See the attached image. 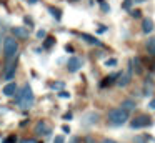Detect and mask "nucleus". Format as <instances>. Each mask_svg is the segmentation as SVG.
<instances>
[{
  "instance_id": "obj_1",
  "label": "nucleus",
  "mask_w": 155,
  "mask_h": 143,
  "mask_svg": "<svg viewBox=\"0 0 155 143\" xmlns=\"http://www.w3.org/2000/svg\"><path fill=\"white\" fill-rule=\"evenodd\" d=\"M15 102L20 108H32L35 103V96H34V92H32L30 85L25 83L20 90H17L15 93Z\"/></svg>"
},
{
  "instance_id": "obj_2",
  "label": "nucleus",
  "mask_w": 155,
  "mask_h": 143,
  "mask_svg": "<svg viewBox=\"0 0 155 143\" xmlns=\"http://www.w3.org/2000/svg\"><path fill=\"white\" fill-rule=\"evenodd\" d=\"M128 115H130V112L124 110L122 106L120 108H114L108 112V123L112 126H122L128 122Z\"/></svg>"
},
{
  "instance_id": "obj_3",
  "label": "nucleus",
  "mask_w": 155,
  "mask_h": 143,
  "mask_svg": "<svg viewBox=\"0 0 155 143\" xmlns=\"http://www.w3.org/2000/svg\"><path fill=\"white\" fill-rule=\"evenodd\" d=\"M18 52V43H17V38L14 37H7L4 38V57L7 60H12Z\"/></svg>"
},
{
  "instance_id": "obj_4",
  "label": "nucleus",
  "mask_w": 155,
  "mask_h": 143,
  "mask_svg": "<svg viewBox=\"0 0 155 143\" xmlns=\"http://www.w3.org/2000/svg\"><path fill=\"white\" fill-rule=\"evenodd\" d=\"M150 125H152V120H150V116H147V115H140V116H137V118H134L130 122L132 128H145V126H150Z\"/></svg>"
},
{
  "instance_id": "obj_5",
  "label": "nucleus",
  "mask_w": 155,
  "mask_h": 143,
  "mask_svg": "<svg viewBox=\"0 0 155 143\" xmlns=\"http://www.w3.org/2000/svg\"><path fill=\"white\" fill-rule=\"evenodd\" d=\"M98 118H100V115L95 113V112L85 113L84 118H82V125H84V126H92V125H95V123L98 122Z\"/></svg>"
},
{
  "instance_id": "obj_6",
  "label": "nucleus",
  "mask_w": 155,
  "mask_h": 143,
  "mask_svg": "<svg viewBox=\"0 0 155 143\" xmlns=\"http://www.w3.org/2000/svg\"><path fill=\"white\" fill-rule=\"evenodd\" d=\"M67 68H68V72H70V73L78 72V70L82 68V60L78 58V57H72V58H68V62H67Z\"/></svg>"
},
{
  "instance_id": "obj_7",
  "label": "nucleus",
  "mask_w": 155,
  "mask_h": 143,
  "mask_svg": "<svg viewBox=\"0 0 155 143\" xmlns=\"http://www.w3.org/2000/svg\"><path fill=\"white\" fill-rule=\"evenodd\" d=\"M35 133H37V135H42V136H47L52 133V128L44 122V120H40V122L35 125Z\"/></svg>"
},
{
  "instance_id": "obj_8",
  "label": "nucleus",
  "mask_w": 155,
  "mask_h": 143,
  "mask_svg": "<svg viewBox=\"0 0 155 143\" xmlns=\"http://www.w3.org/2000/svg\"><path fill=\"white\" fill-rule=\"evenodd\" d=\"M130 75H132V67L128 65V70L125 73H120L118 75V78H117V85L118 86H125V85H128V82H130Z\"/></svg>"
},
{
  "instance_id": "obj_9",
  "label": "nucleus",
  "mask_w": 155,
  "mask_h": 143,
  "mask_svg": "<svg viewBox=\"0 0 155 143\" xmlns=\"http://www.w3.org/2000/svg\"><path fill=\"white\" fill-rule=\"evenodd\" d=\"M12 33H14L15 38H20V40L28 37V30L25 27H12Z\"/></svg>"
},
{
  "instance_id": "obj_10",
  "label": "nucleus",
  "mask_w": 155,
  "mask_h": 143,
  "mask_svg": "<svg viewBox=\"0 0 155 143\" xmlns=\"http://www.w3.org/2000/svg\"><path fill=\"white\" fill-rule=\"evenodd\" d=\"M17 93V83L15 82H10L4 86V95L5 96H14Z\"/></svg>"
},
{
  "instance_id": "obj_11",
  "label": "nucleus",
  "mask_w": 155,
  "mask_h": 143,
  "mask_svg": "<svg viewBox=\"0 0 155 143\" xmlns=\"http://www.w3.org/2000/svg\"><path fill=\"white\" fill-rule=\"evenodd\" d=\"M153 30V20L152 18H143L142 20V32L143 33H150Z\"/></svg>"
},
{
  "instance_id": "obj_12",
  "label": "nucleus",
  "mask_w": 155,
  "mask_h": 143,
  "mask_svg": "<svg viewBox=\"0 0 155 143\" xmlns=\"http://www.w3.org/2000/svg\"><path fill=\"white\" fill-rule=\"evenodd\" d=\"M80 38H84L85 42H87V43H90V45H98V47L102 45V42H100V40H97L95 37L88 35V33H80Z\"/></svg>"
},
{
  "instance_id": "obj_13",
  "label": "nucleus",
  "mask_w": 155,
  "mask_h": 143,
  "mask_svg": "<svg viewBox=\"0 0 155 143\" xmlns=\"http://www.w3.org/2000/svg\"><path fill=\"white\" fill-rule=\"evenodd\" d=\"M15 68H17V65H15V63H10V65L7 67V70L4 72V78H5V80H12V78H14Z\"/></svg>"
},
{
  "instance_id": "obj_14",
  "label": "nucleus",
  "mask_w": 155,
  "mask_h": 143,
  "mask_svg": "<svg viewBox=\"0 0 155 143\" xmlns=\"http://www.w3.org/2000/svg\"><path fill=\"white\" fill-rule=\"evenodd\" d=\"M122 108L127 110V112H134V110H135V103L132 102V100H125V102L122 103Z\"/></svg>"
},
{
  "instance_id": "obj_15",
  "label": "nucleus",
  "mask_w": 155,
  "mask_h": 143,
  "mask_svg": "<svg viewBox=\"0 0 155 143\" xmlns=\"http://www.w3.org/2000/svg\"><path fill=\"white\" fill-rule=\"evenodd\" d=\"M48 12L52 13V17H54L55 20H60L62 18V12L58 8H55V7H48Z\"/></svg>"
},
{
  "instance_id": "obj_16",
  "label": "nucleus",
  "mask_w": 155,
  "mask_h": 143,
  "mask_svg": "<svg viewBox=\"0 0 155 143\" xmlns=\"http://www.w3.org/2000/svg\"><path fill=\"white\" fill-rule=\"evenodd\" d=\"M147 50H148V53H150V55H155V37L147 42Z\"/></svg>"
},
{
  "instance_id": "obj_17",
  "label": "nucleus",
  "mask_w": 155,
  "mask_h": 143,
  "mask_svg": "<svg viewBox=\"0 0 155 143\" xmlns=\"http://www.w3.org/2000/svg\"><path fill=\"white\" fill-rule=\"evenodd\" d=\"M55 43V38L54 37H45V42H44V48H50L52 45Z\"/></svg>"
},
{
  "instance_id": "obj_18",
  "label": "nucleus",
  "mask_w": 155,
  "mask_h": 143,
  "mask_svg": "<svg viewBox=\"0 0 155 143\" xmlns=\"http://www.w3.org/2000/svg\"><path fill=\"white\" fill-rule=\"evenodd\" d=\"M2 143H17V136H15V135H10V136H7V138L2 140Z\"/></svg>"
},
{
  "instance_id": "obj_19",
  "label": "nucleus",
  "mask_w": 155,
  "mask_h": 143,
  "mask_svg": "<svg viewBox=\"0 0 155 143\" xmlns=\"http://www.w3.org/2000/svg\"><path fill=\"white\" fill-rule=\"evenodd\" d=\"M117 65V58H108L105 60V67H115Z\"/></svg>"
},
{
  "instance_id": "obj_20",
  "label": "nucleus",
  "mask_w": 155,
  "mask_h": 143,
  "mask_svg": "<svg viewBox=\"0 0 155 143\" xmlns=\"http://www.w3.org/2000/svg\"><path fill=\"white\" fill-rule=\"evenodd\" d=\"M50 86L54 90H60V88H64V82H55V83H50Z\"/></svg>"
},
{
  "instance_id": "obj_21",
  "label": "nucleus",
  "mask_w": 155,
  "mask_h": 143,
  "mask_svg": "<svg viewBox=\"0 0 155 143\" xmlns=\"http://www.w3.org/2000/svg\"><path fill=\"white\" fill-rule=\"evenodd\" d=\"M132 2H134V0H125L124 3H122V7H124V10H128L132 7Z\"/></svg>"
},
{
  "instance_id": "obj_22",
  "label": "nucleus",
  "mask_w": 155,
  "mask_h": 143,
  "mask_svg": "<svg viewBox=\"0 0 155 143\" xmlns=\"http://www.w3.org/2000/svg\"><path fill=\"white\" fill-rule=\"evenodd\" d=\"M54 143H65V138L62 135H58V136H55V138H54Z\"/></svg>"
},
{
  "instance_id": "obj_23",
  "label": "nucleus",
  "mask_w": 155,
  "mask_h": 143,
  "mask_svg": "<svg viewBox=\"0 0 155 143\" xmlns=\"http://www.w3.org/2000/svg\"><path fill=\"white\" fill-rule=\"evenodd\" d=\"M37 37H38V38H45V37H47V32H45V30H38Z\"/></svg>"
},
{
  "instance_id": "obj_24",
  "label": "nucleus",
  "mask_w": 155,
  "mask_h": 143,
  "mask_svg": "<svg viewBox=\"0 0 155 143\" xmlns=\"http://www.w3.org/2000/svg\"><path fill=\"white\" fill-rule=\"evenodd\" d=\"M140 15H142L140 10H132V17H134V18H138Z\"/></svg>"
},
{
  "instance_id": "obj_25",
  "label": "nucleus",
  "mask_w": 155,
  "mask_h": 143,
  "mask_svg": "<svg viewBox=\"0 0 155 143\" xmlns=\"http://www.w3.org/2000/svg\"><path fill=\"white\" fill-rule=\"evenodd\" d=\"M105 32H107V27H105V25H100L97 28V33H105Z\"/></svg>"
},
{
  "instance_id": "obj_26",
  "label": "nucleus",
  "mask_w": 155,
  "mask_h": 143,
  "mask_svg": "<svg viewBox=\"0 0 155 143\" xmlns=\"http://www.w3.org/2000/svg\"><path fill=\"white\" fill-rule=\"evenodd\" d=\"M58 96H60V98H70V93H67V92H60V93H58Z\"/></svg>"
},
{
  "instance_id": "obj_27",
  "label": "nucleus",
  "mask_w": 155,
  "mask_h": 143,
  "mask_svg": "<svg viewBox=\"0 0 155 143\" xmlns=\"http://www.w3.org/2000/svg\"><path fill=\"white\" fill-rule=\"evenodd\" d=\"M100 5H102V8H104L105 12H110V7H108L107 3H105V2H102V0H100Z\"/></svg>"
},
{
  "instance_id": "obj_28",
  "label": "nucleus",
  "mask_w": 155,
  "mask_h": 143,
  "mask_svg": "<svg viewBox=\"0 0 155 143\" xmlns=\"http://www.w3.org/2000/svg\"><path fill=\"white\" fill-rule=\"evenodd\" d=\"M20 143H37V141H35L34 138H25V140H22Z\"/></svg>"
},
{
  "instance_id": "obj_29",
  "label": "nucleus",
  "mask_w": 155,
  "mask_h": 143,
  "mask_svg": "<svg viewBox=\"0 0 155 143\" xmlns=\"http://www.w3.org/2000/svg\"><path fill=\"white\" fill-rule=\"evenodd\" d=\"M100 143H117L115 140H112V138H105V140H102Z\"/></svg>"
},
{
  "instance_id": "obj_30",
  "label": "nucleus",
  "mask_w": 155,
  "mask_h": 143,
  "mask_svg": "<svg viewBox=\"0 0 155 143\" xmlns=\"http://www.w3.org/2000/svg\"><path fill=\"white\" fill-rule=\"evenodd\" d=\"M64 120H72V113H65V115H64Z\"/></svg>"
},
{
  "instance_id": "obj_31",
  "label": "nucleus",
  "mask_w": 155,
  "mask_h": 143,
  "mask_svg": "<svg viewBox=\"0 0 155 143\" xmlns=\"http://www.w3.org/2000/svg\"><path fill=\"white\" fill-rule=\"evenodd\" d=\"M148 106H150V110H155V98L150 102V105H148Z\"/></svg>"
},
{
  "instance_id": "obj_32",
  "label": "nucleus",
  "mask_w": 155,
  "mask_h": 143,
  "mask_svg": "<svg viewBox=\"0 0 155 143\" xmlns=\"http://www.w3.org/2000/svg\"><path fill=\"white\" fill-rule=\"evenodd\" d=\"M62 130H64V132H65V133H70V128H68V126H67V125H64V126H62Z\"/></svg>"
},
{
  "instance_id": "obj_33",
  "label": "nucleus",
  "mask_w": 155,
  "mask_h": 143,
  "mask_svg": "<svg viewBox=\"0 0 155 143\" xmlns=\"http://www.w3.org/2000/svg\"><path fill=\"white\" fill-rule=\"evenodd\" d=\"M65 50H67V52H74V48H72L70 45H67V47H65Z\"/></svg>"
},
{
  "instance_id": "obj_34",
  "label": "nucleus",
  "mask_w": 155,
  "mask_h": 143,
  "mask_svg": "<svg viewBox=\"0 0 155 143\" xmlns=\"http://www.w3.org/2000/svg\"><path fill=\"white\" fill-rule=\"evenodd\" d=\"M70 143H78V138H72V140H70Z\"/></svg>"
},
{
  "instance_id": "obj_35",
  "label": "nucleus",
  "mask_w": 155,
  "mask_h": 143,
  "mask_svg": "<svg viewBox=\"0 0 155 143\" xmlns=\"http://www.w3.org/2000/svg\"><path fill=\"white\" fill-rule=\"evenodd\" d=\"M28 2H30V3H35V2H37V0H28Z\"/></svg>"
},
{
  "instance_id": "obj_36",
  "label": "nucleus",
  "mask_w": 155,
  "mask_h": 143,
  "mask_svg": "<svg viewBox=\"0 0 155 143\" xmlns=\"http://www.w3.org/2000/svg\"><path fill=\"white\" fill-rule=\"evenodd\" d=\"M0 43H2V35H0ZM0 52H2V48H0Z\"/></svg>"
},
{
  "instance_id": "obj_37",
  "label": "nucleus",
  "mask_w": 155,
  "mask_h": 143,
  "mask_svg": "<svg viewBox=\"0 0 155 143\" xmlns=\"http://www.w3.org/2000/svg\"><path fill=\"white\" fill-rule=\"evenodd\" d=\"M72 2H77V0H72Z\"/></svg>"
}]
</instances>
